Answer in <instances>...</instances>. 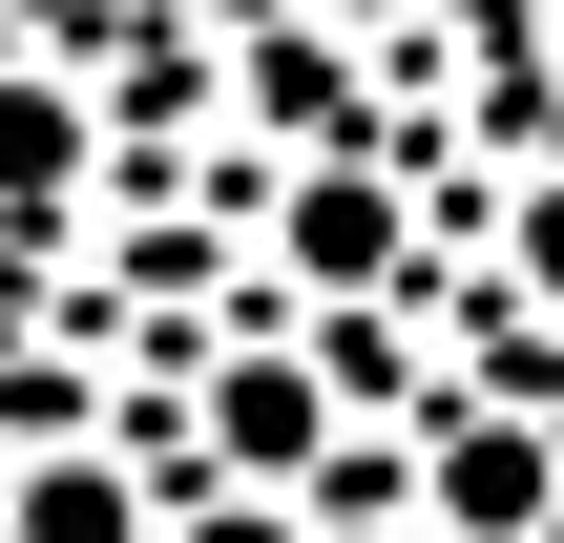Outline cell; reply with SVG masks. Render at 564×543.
<instances>
[{
    "instance_id": "obj_1",
    "label": "cell",
    "mask_w": 564,
    "mask_h": 543,
    "mask_svg": "<svg viewBox=\"0 0 564 543\" xmlns=\"http://www.w3.org/2000/svg\"><path fill=\"white\" fill-rule=\"evenodd\" d=\"M0 543H147V481L126 460H21L0 481Z\"/></svg>"
},
{
    "instance_id": "obj_2",
    "label": "cell",
    "mask_w": 564,
    "mask_h": 543,
    "mask_svg": "<svg viewBox=\"0 0 564 543\" xmlns=\"http://www.w3.org/2000/svg\"><path fill=\"white\" fill-rule=\"evenodd\" d=\"M377 251H398V188H377V167L293 188V272H377Z\"/></svg>"
},
{
    "instance_id": "obj_3",
    "label": "cell",
    "mask_w": 564,
    "mask_h": 543,
    "mask_svg": "<svg viewBox=\"0 0 564 543\" xmlns=\"http://www.w3.org/2000/svg\"><path fill=\"white\" fill-rule=\"evenodd\" d=\"M209 419H230V460H314V377H293V356H230Z\"/></svg>"
},
{
    "instance_id": "obj_4",
    "label": "cell",
    "mask_w": 564,
    "mask_h": 543,
    "mask_svg": "<svg viewBox=\"0 0 564 543\" xmlns=\"http://www.w3.org/2000/svg\"><path fill=\"white\" fill-rule=\"evenodd\" d=\"M440 481H460V523H544V439H460Z\"/></svg>"
},
{
    "instance_id": "obj_5",
    "label": "cell",
    "mask_w": 564,
    "mask_h": 543,
    "mask_svg": "<svg viewBox=\"0 0 564 543\" xmlns=\"http://www.w3.org/2000/svg\"><path fill=\"white\" fill-rule=\"evenodd\" d=\"M523 293H544V314H564V188H544V209H523Z\"/></svg>"
},
{
    "instance_id": "obj_6",
    "label": "cell",
    "mask_w": 564,
    "mask_h": 543,
    "mask_svg": "<svg viewBox=\"0 0 564 543\" xmlns=\"http://www.w3.org/2000/svg\"><path fill=\"white\" fill-rule=\"evenodd\" d=\"M460 21H523V0H460Z\"/></svg>"
},
{
    "instance_id": "obj_7",
    "label": "cell",
    "mask_w": 564,
    "mask_h": 543,
    "mask_svg": "<svg viewBox=\"0 0 564 543\" xmlns=\"http://www.w3.org/2000/svg\"><path fill=\"white\" fill-rule=\"evenodd\" d=\"M209 21H272V0H209Z\"/></svg>"
}]
</instances>
